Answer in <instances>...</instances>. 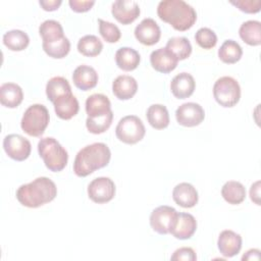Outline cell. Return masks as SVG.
<instances>
[{
    "instance_id": "7402d4cb",
    "label": "cell",
    "mask_w": 261,
    "mask_h": 261,
    "mask_svg": "<svg viewBox=\"0 0 261 261\" xmlns=\"http://www.w3.org/2000/svg\"><path fill=\"white\" fill-rule=\"evenodd\" d=\"M111 110V103L108 97L103 94H93L86 100V112L88 117L97 118L108 114Z\"/></svg>"
},
{
    "instance_id": "4316f807",
    "label": "cell",
    "mask_w": 261,
    "mask_h": 261,
    "mask_svg": "<svg viewBox=\"0 0 261 261\" xmlns=\"http://www.w3.org/2000/svg\"><path fill=\"white\" fill-rule=\"evenodd\" d=\"M221 195L228 204L238 205L245 200L246 189L240 181L228 180L223 185Z\"/></svg>"
},
{
    "instance_id": "1f68e13d",
    "label": "cell",
    "mask_w": 261,
    "mask_h": 261,
    "mask_svg": "<svg viewBox=\"0 0 261 261\" xmlns=\"http://www.w3.org/2000/svg\"><path fill=\"white\" fill-rule=\"evenodd\" d=\"M103 49V44L100 39L94 35H86L81 38L77 42V50L81 54L94 57L101 53Z\"/></svg>"
},
{
    "instance_id": "ffe728a7",
    "label": "cell",
    "mask_w": 261,
    "mask_h": 261,
    "mask_svg": "<svg viewBox=\"0 0 261 261\" xmlns=\"http://www.w3.org/2000/svg\"><path fill=\"white\" fill-rule=\"evenodd\" d=\"M54 110L56 115L64 120H68L77 114L80 105L75 96L70 93L57 98L54 102Z\"/></svg>"
},
{
    "instance_id": "836d02e7",
    "label": "cell",
    "mask_w": 261,
    "mask_h": 261,
    "mask_svg": "<svg viewBox=\"0 0 261 261\" xmlns=\"http://www.w3.org/2000/svg\"><path fill=\"white\" fill-rule=\"evenodd\" d=\"M42 47L47 55H49L52 58L60 59L68 54L70 50V42L64 36L63 38L54 42L42 43Z\"/></svg>"
},
{
    "instance_id": "8992f818",
    "label": "cell",
    "mask_w": 261,
    "mask_h": 261,
    "mask_svg": "<svg viewBox=\"0 0 261 261\" xmlns=\"http://www.w3.org/2000/svg\"><path fill=\"white\" fill-rule=\"evenodd\" d=\"M213 96L222 107H233L241 98L240 85L231 76H221L213 86Z\"/></svg>"
},
{
    "instance_id": "277c9868",
    "label": "cell",
    "mask_w": 261,
    "mask_h": 261,
    "mask_svg": "<svg viewBox=\"0 0 261 261\" xmlns=\"http://www.w3.org/2000/svg\"><path fill=\"white\" fill-rule=\"evenodd\" d=\"M38 152L43 159L46 167L51 171H61L67 164V151L60 145V143L52 138H42L38 143Z\"/></svg>"
},
{
    "instance_id": "5b68a950",
    "label": "cell",
    "mask_w": 261,
    "mask_h": 261,
    "mask_svg": "<svg viewBox=\"0 0 261 261\" xmlns=\"http://www.w3.org/2000/svg\"><path fill=\"white\" fill-rule=\"evenodd\" d=\"M49 120L48 109L42 104H33L24 111L20 125L29 136L41 137L48 126Z\"/></svg>"
},
{
    "instance_id": "b9f144b4",
    "label": "cell",
    "mask_w": 261,
    "mask_h": 261,
    "mask_svg": "<svg viewBox=\"0 0 261 261\" xmlns=\"http://www.w3.org/2000/svg\"><path fill=\"white\" fill-rule=\"evenodd\" d=\"M250 198L251 200L257 204L260 205V181L257 180L251 186L250 189Z\"/></svg>"
},
{
    "instance_id": "603a6c76",
    "label": "cell",
    "mask_w": 261,
    "mask_h": 261,
    "mask_svg": "<svg viewBox=\"0 0 261 261\" xmlns=\"http://www.w3.org/2000/svg\"><path fill=\"white\" fill-rule=\"evenodd\" d=\"M23 99L21 88L14 83H5L0 87V102L8 108L17 107Z\"/></svg>"
},
{
    "instance_id": "60d3db41",
    "label": "cell",
    "mask_w": 261,
    "mask_h": 261,
    "mask_svg": "<svg viewBox=\"0 0 261 261\" xmlns=\"http://www.w3.org/2000/svg\"><path fill=\"white\" fill-rule=\"evenodd\" d=\"M40 5L43 7L44 10L46 11H54L58 9V7L61 5L62 1L61 0H40Z\"/></svg>"
},
{
    "instance_id": "8fae6325",
    "label": "cell",
    "mask_w": 261,
    "mask_h": 261,
    "mask_svg": "<svg viewBox=\"0 0 261 261\" xmlns=\"http://www.w3.org/2000/svg\"><path fill=\"white\" fill-rule=\"evenodd\" d=\"M175 117L180 125L191 127L199 125L204 120L205 112L200 104L188 102L176 109Z\"/></svg>"
},
{
    "instance_id": "ac0fdd59",
    "label": "cell",
    "mask_w": 261,
    "mask_h": 261,
    "mask_svg": "<svg viewBox=\"0 0 261 261\" xmlns=\"http://www.w3.org/2000/svg\"><path fill=\"white\" fill-rule=\"evenodd\" d=\"M72 81L76 88L82 91H88L96 87L98 83V73L92 66L82 64L73 70Z\"/></svg>"
},
{
    "instance_id": "ba28073f",
    "label": "cell",
    "mask_w": 261,
    "mask_h": 261,
    "mask_svg": "<svg viewBox=\"0 0 261 261\" xmlns=\"http://www.w3.org/2000/svg\"><path fill=\"white\" fill-rule=\"evenodd\" d=\"M177 217V211L170 206L162 205L155 208L150 215V225L160 234L170 233Z\"/></svg>"
},
{
    "instance_id": "e575fe53",
    "label": "cell",
    "mask_w": 261,
    "mask_h": 261,
    "mask_svg": "<svg viewBox=\"0 0 261 261\" xmlns=\"http://www.w3.org/2000/svg\"><path fill=\"white\" fill-rule=\"evenodd\" d=\"M112 119H113V112L110 111L108 114L97 117V118L88 117L86 120V126L88 130L92 134H95V135L102 134L110 127L112 123Z\"/></svg>"
},
{
    "instance_id": "2e32d148",
    "label": "cell",
    "mask_w": 261,
    "mask_h": 261,
    "mask_svg": "<svg viewBox=\"0 0 261 261\" xmlns=\"http://www.w3.org/2000/svg\"><path fill=\"white\" fill-rule=\"evenodd\" d=\"M195 88V80L193 75L188 72H180L176 74L170 83L171 93L177 99L189 98L194 93Z\"/></svg>"
},
{
    "instance_id": "4fadbf2b",
    "label": "cell",
    "mask_w": 261,
    "mask_h": 261,
    "mask_svg": "<svg viewBox=\"0 0 261 261\" xmlns=\"http://www.w3.org/2000/svg\"><path fill=\"white\" fill-rule=\"evenodd\" d=\"M161 36V31L153 18H144L135 29L136 39L146 46L156 44Z\"/></svg>"
},
{
    "instance_id": "cb8c5ba5",
    "label": "cell",
    "mask_w": 261,
    "mask_h": 261,
    "mask_svg": "<svg viewBox=\"0 0 261 261\" xmlns=\"http://www.w3.org/2000/svg\"><path fill=\"white\" fill-rule=\"evenodd\" d=\"M141 61V56L138 51L129 47H121L115 53L116 65L125 71L136 69Z\"/></svg>"
},
{
    "instance_id": "f35d334b",
    "label": "cell",
    "mask_w": 261,
    "mask_h": 261,
    "mask_svg": "<svg viewBox=\"0 0 261 261\" xmlns=\"http://www.w3.org/2000/svg\"><path fill=\"white\" fill-rule=\"evenodd\" d=\"M170 259L172 261H195L197 259V256L192 248L182 247L175 250Z\"/></svg>"
},
{
    "instance_id": "7c38bea8",
    "label": "cell",
    "mask_w": 261,
    "mask_h": 261,
    "mask_svg": "<svg viewBox=\"0 0 261 261\" xmlns=\"http://www.w3.org/2000/svg\"><path fill=\"white\" fill-rule=\"evenodd\" d=\"M140 6L136 1L117 0L112 3L111 13L113 17L122 24L134 22L140 15Z\"/></svg>"
},
{
    "instance_id": "30bf717a",
    "label": "cell",
    "mask_w": 261,
    "mask_h": 261,
    "mask_svg": "<svg viewBox=\"0 0 261 261\" xmlns=\"http://www.w3.org/2000/svg\"><path fill=\"white\" fill-rule=\"evenodd\" d=\"M3 148L6 154L16 161H23L29 158L32 150L30 141L17 134L7 135L3 140Z\"/></svg>"
},
{
    "instance_id": "f546056e",
    "label": "cell",
    "mask_w": 261,
    "mask_h": 261,
    "mask_svg": "<svg viewBox=\"0 0 261 261\" xmlns=\"http://www.w3.org/2000/svg\"><path fill=\"white\" fill-rule=\"evenodd\" d=\"M243 55V49L239 43L233 40H226L218 49L219 59L228 64L238 62Z\"/></svg>"
},
{
    "instance_id": "484cf974",
    "label": "cell",
    "mask_w": 261,
    "mask_h": 261,
    "mask_svg": "<svg viewBox=\"0 0 261 261\" xmlns=\"http://www.w3.org/2000/svg\"><path fill=\"white\" fill-rule=\"evenodd\" d=\"M146 116L150 125L156 129H163L169 124L168 110L164 105L153 104L149 106Z\"/></svg>"
},
{
    "instance_id": "44dd1931",
    "label": "cell",
    "mask_w": 261,
    "mask_h": 261,
    "mask_svg": "<svg viewBox=\"0 0 261 261\" xmlns=\"http://www.w3.org/2000/svg\"><path fill=\"white\" fill-rule=\"evenodd\" d=\"M138 90L137 81L126 74L118 75L112 83V92L119 100H128L135 96Z\"/></svg>"
},
{
    "instance_id": "4dcf8cb0",
    "label": "cell",
    "mask_w": 261,
    "mask_h": 261,
    "mask_svg": "<svg viewBox=\"0 0 261 261\" xmlns=\"http://www.w3.org/2000/svg\"><path fill=\"white\" fill-rule=\"evenodd\" d=\"M39 33L43 39V43L54 42L64 37L62 25L54 19H48L42 22L39 28Z\"/></svg>"
},
{
    "instance_id": "ab89813d",
    "label": "cell",
    "mask_w": 261,
    "mask_h": 261,
    "mask_svg": "<svg viewBox=\"0 0 261 261\" xmlns=\"http://www.w3.org/2000/svg\"><path fill=\"white\" fill-rule=\"evenodd\" d=\"M70 8L75 12H86L90 10L93 5L95 4V1H84V0H69L68 2Z\"/></svg>"
},
{
    "instance_id": "74e56055",
    "label": "cell",
    "mask_w": 261,
    "mask_h": 261,
    "mask_svg": "<svg viewBox=\"0 0 261 261\" xmlns=\"http://www.w3.org/2000/svg\"><path fill=\"white\" fill-rule=\"evenodd\" d=\"M230 3L246 13H257L261 7L260 0H237L230 1Z\"/></svg>"
},
{
    "instance_id": "7bdbcfd3",
    "label": "cell",
    "mask_w": 261,
    "mask_h": 261,
    "mask_svg": "<svg viewBox=\"0 0 261 261\" xmlns=\"http://www.w3.org/2000/svg\"><path fill=\"white\" fill-rule=\"evenodd\" d=\"M260 259V250L258 249H251L249 251L246 252V254H244V256L242 257V260H259Z\"/></svg>"
},
{
    "instance_id": "d590c367",
    "label": "cell",
    "mask_w": 261,
    "mask_h": 261,
    "mask_svg": "<svg viewBox=\"0 0 261 261\" xmlns=\"http://www.w3.org/2000/svg\"><path fill=\"white\" fill-rule=\"evenodd\" d=\"M98 23H99L100 35L106 42L116 43L120 39L121 33L117 25H115L114 23H112L110 21L103 20L101 18L98 19Z\"/></svg>"
},
{
    "instance_id": "8d00e7d4",
    "label": "cell",
    "mask_w": 261,
    "mask_h": 261,
    "mask_svg": "<svg viewBox=\"0 0 261 261\" xmlns=\"http://www.w3.org/2000/svg\"><path fill=\"white\" fill-rule=\"evenodd\" d=\"M197 44L203 49H211L217 43L216 34L209 28H201L195 35Z\"/></svg>"
},
{
    "instance_id": "9c48e42d",
    "label": "cell",
    "mask_w": 261,
    "mask_h": 261,
    "mask_svg": "<svg viewBox=\"0 0 261 261\" xmlns=\"http://www.w3.org/2000/svg\"><path fill=\"white\" fill-rule=\"evenodd\" d=\"M89 198L98 204L111 201L115 195V185L109 177L100 176L94 178L88 186Z\"/></svg>"
},
{
    "instance_id": "6da1fadb",
    "label": "cell",
    "mask_w": 261,
    "mask_h": 261,
    "mask_svg": "<svg viewBox=\"0 0 261 261\" xmlns=\"http://www.w3.org/2000/svg\"><path fill=\"white\" fill-rule=\"evenodd\" d=\"M57 195L53 180L46 176L37 177L33 181L21 185L16 191L18 202L29 208H37L51 202Z\"/></svg>"
},
{
    "instance_id": "d4e9b609",
    "label": "cell",
    "mask_w": 261,
    "mask_h": 261,
    "mask_svg": "<svg viewBox=\"0 0 261 261\" xmlns=\"http://www.w3.org/2000/svg\"><path fill=\"white\" fill-rule=\"evenodd\" d=\"M239 34L241 39L250 46L261 44V23L258 20H247L240 27Z\"/></svg>"
},
{
    "instance_id": "9a60e30c",
    "label": "cell",
    "mask_w": 261,
    "mask_h": 261,
    "mask_svg": "<svg viewBox=\"0 0 261 261\" xmlns=\"http://www.w3.org/2000/svg\"><path fill=\"white\" fill-rule=\"evenodd\" d=\"M217 246L224 257H233L242 249V237L229 229L222 230L218 237Z\"/></svg>"
},
{
    "instance_id": "d6986e66",
    "label": "cell",
    "mask_w": 261,
    "mask_h": 261,
    "mask_svg": "<svg viewBox=\"0 0 261 261\" xmlns=\"http://www.w3.org/2000/svg\"><path fill=\"white\" fill-rule=\"evenodd\" d=\"M173 201L180 207L192 208L198 203V192L193 185L189 182H180L173 188Z\"/></svg>"
},
{
    "instance_id": "5bb4252c",
    "label": "cell",
    "mask_w": 261,
    "mask_h": 261,
    "mask_svg": "<svg viewBox=\"0 0 261 261\" xmlns=\"http://www.w3.org/2000/svg\"><path fill=\"white\" fill-rule=\"evenodd\" d=\"M150 62L155 70L162 73H168L175 69L178 59L168 49L159 48L151 53Z\"/></svg>"
},
{
    "instance_id": "83f0119b",
    "label": "cell",
    "mask_w": 261,
    "mask_h": 261,
    "mask_svg": "<svg viewBox=\"0 0 261 261\" xmlns=\"http://www.w3.org/2000/svg\"><path fill=\"white\" fill-rule=\"evenodd\" d=\"M70 93V85L68 81L62 76H54L50 79L46 85V95L52 103L57 98Z\"/></svg>"
},
{
    "instance_id": "d6a6232c",
    "label": "cell",
    "mask_w": 261,
    "mask_h": 261,
    "mask_svg": "<svg viewBox=\"0 0 261 261\" xmlns=\"http://www.w3.org/2000/svg\"><path fill=\"white\" fill-rule=\"evenodd\" d=\"M166 49L172 52L178 60L187 59L192 53V45L185 37H172L166 43Z\"/></svg>"
},
{
    "instance_id": "e0dca14e",
    "label": "cell",
    "mask_w": 261,
    "mask_h": 261,
    "mask_svg": "<svg viewBox=\"0 0 261 261\" xmlns=\"http://www.w3.org/2000/svg\"><path fill=\"white\" fill-rule=\"evenodd\" d=\"M197 229V221L190 213L177 212L176 222L170 233L178 240H188L193 237Z\"/></svg>"
},
{
    "instance_id": "52a82bcc",
    "label": "cell",
    "mask_w": 261,
    "mask_h": 261,
    "mask_svg": "<svg viewBox=\"0 0 261 261\" xmlns=\"http://www.w3.org/2000/svg\"><path fill=\"white\" fill-rule=\"evenodd\" d=\"M146 133L143 121L136 115L122 117L115 128V135L122 143L133 145L140 142Z\"/></svg>"
},
{
    "instance_id": "f1b7e54d",
    "label": "cell",
    "mask_w": 261,
    "mask_h": 261,
    "mask_svg": "<svg viewBox=\"0 0 261 261\" xmlns=\"http://www.w3.org/2000/svg\"><path fill=\"white\" fill-rule=\"evenodd\" d=\"M30 43L27 33L20 30H11L3 35V44L11 51H22Z\"/></svg>"
},
{
    "instance_id": "3957f363",
    "label": "cell",
    "mask_w": 261,
    "mask_h": 261,
    "mask_svg": "<svg viewBox=\"0 0 261 261\" xmlns=\"http://www.w3.org/2000/svg\"><path fill=\"white\" fill-rule=\"evenodd\" d=\"M111 158V152L104 143H93L81 149L73 162V171L80 177H85L97 169L105 167Z\"/></svg>"
},
{
    "instance_id": "7a4b0ae2",
    "label": "cell",
    "mask_w": 261,
    "mask_h": 261,
    "mask_svg": "<svg viewBox=\"0 0 261 261\" xmlns=\"http://www.w3.org/2000/svg\"><path fill=\"white\" fill-rule=\"evenodd\" d=\"M157 14L160 19L180 32L191 29L197 19L196 10L182 0L160 1L157 6Z\"/></svg>"
}]
</instances>
